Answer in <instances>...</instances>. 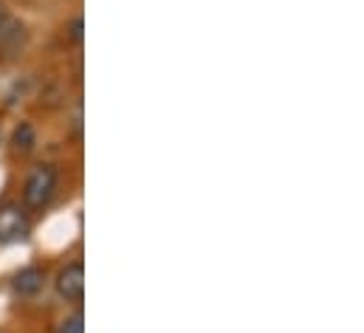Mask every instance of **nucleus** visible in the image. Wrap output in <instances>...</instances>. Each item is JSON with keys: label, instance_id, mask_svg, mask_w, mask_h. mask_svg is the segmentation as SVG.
Listing matches in <instances>:
<instances>
[{"label": "nucleus", "instance_id": "nucleus-6", "mask_svg": "<svg viewBox=\"0 0 364 333\" xmlns=\"http://www.w3.org/2000/svg\"><path fill=\"white\" fill-rule=\"evenodd\" d=\"M34 144H37V133H34V127H31L28 122L17 125V130H14V136H11V147H14V153L26 156V153L34 150Z\"/></svg>", "mask_w": 364, "mask_h": 333}, {"label": "nucleus", "instance_id": "nucleus-7", "mask_svg": "<svg viewBox=\"0 0 364 333\" xmlns=\"http://www.w3.org/2000/svg\"><path fill=\"white\" fill-rule=\"evenodd\" d=\"M57 333H85V319H82V314H71V317H65V319L60 322Z\"/></svg>", "mask_w": 364, "mask_h": 333}, {"label": "nucleus", "instance_id": "nucleus-4", "mask_svg": "<svg viewBox=\"0 0 364 333\" xmlns=\"http://www.w3.org/2000/svg\"><path fill=\"white\" fill-rule=\"evenodd\" d=\"M28 43V31L20 20L6 17L0 23V57H17Z\"/></svg>", "mask_w": 364, "mask_h": 333}, {"label": "nucleus", "instance_id": "nucleus-1", "mask_svg": "<svg viewBox=\"0 0 364 333\" xmlns=\"http://www.w3.org/2000/svg\"><path fill=\"white\" fill-rule=\"evenodd\" d=\"M54 192H57V169L51 164H37L23 184V206L43 209L51 204Z\"/></svg>", "mask_w": 364, "mask_h": 333}, {"label": "nucleus", "instance_id": "nucleus-3", "mask_svg": "<svg viewBox=\"0 0 364 333\" xmlns=\"http://www.w3.org/2000/svg\"><path fill=\"white\" fill-rule=\"evenodd\" d=\"M28 232V215L20 204H3L0 206V243H11L26 238Z\"/></svg>", "mask_w": 364, "mask_h": 333}, {"label": "nucleus", "instance_id": "nucleus-5", "mask_svg": "<svg viewBox=\"0 0 364 333\" xmlns=\"http://www.w3.org/2000/svg\"><path fill=\"white\" fill-rule=\"evenodd\" d=\"M11 288H14L20 297H34V294L43 288V271H40V268H23L20 274H14Z\"/></svg>", "mask_w": 364, "mask_h": 333}, {"label": "nucleus", "instance_id": "nucleus-2", "mask_svg": "<svg viewBox=\"0 0 364 333\" xmlns=\"http://www.w3.org/2000/svg\"><path fill=\"white\" fill-rule=\"evenodd\" d=\"M54 288L65 302H80L82 294H85V268H82V263H68L65 268H60V274L54 280Z\"/></svg>", "mask_w": 364, "mask_h": 333}, {"label": "nucleus", "instance_id": "nucleus-8", "mask_svg": "<svg viewBox=\"0 0 364 333\" xmlns=\"http://www.w3.org/2000/svg\"><path fill=\"white\" fill-rule=\"evenodd\" d=\"M6 17H9V9H6V3H3V0H0V23H3V20H6Z\"/></svg>", "mask_w": 364, "mask_h": 333}]
</instances>
